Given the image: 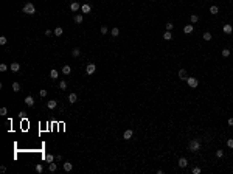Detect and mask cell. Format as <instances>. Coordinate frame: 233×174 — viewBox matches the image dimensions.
Masks as SVG:
<instances>
[{"mask_svg":"<svg viewBox=\"0 0 233 174\" xmlns=\"http://www.w3.org/2000/svg\"><path fill=\"white\" fill-rule=\"evenodd\" d=\"M163 39H165V41H171V39H173V34H171V31H166V33L163 34Z\"/></svg>","mask_w":233,"mask_h":174,"instance_id":"obj_23","label":"cell"},{"mask_svg":"<svg viewBox=\"0 0 233 174\" xmlns=\"http://www.w3.org/2000/svg\"><path fill=\"white\" fill-rule=\"evenodd\" d=\"M179 78H180V79H186V78H188V76H186V70H185V68H180V70H179Z\"/></svg>","mask_w":233,"mask_h":174,"instance_id":"obj_14","label":"cell"},{"mask_svg":"<svg viewBox=\"0 0 233 174\" xmlns=\"http://www.w3.org/2000/svg\"><path fill=\"white\" fill-rule=\"evenodd\" d=\"M22 13H25V14H34L36 13V8H34V5L31 3V2H28V3H25L23 5V8H22Z\"/></svg>","mask_w":233,"mask_h":174,"instance_id":"obj_2","label":"cell"},{"mask_svg":"<svg viewBox=\"0 0 233 174\" xmlns=\"http://www.w3.org/2000/svg\"><path fill=\"white\" fill-rule=\"evenodd\" d=\"M56 170H58V166H56V163H55V162L48 163V171H50V173H55Z\"/></svg>","mask_w":233,"mask_h":174,"instance_id":"obj_17","label":"cell"},{"mask_svg":"<svg viewBox=\"0 0 233 174\" xmlns=\"http://www.w3.org/2000/svg\"><path fill=\"white\" fill-rule=\"evenodd\" d=\"M229 126H233V118H229Z\"/></svg>","mask_w":233,"mask_h":174,"instance_id":"obj_43","label":"cell"},{"mask_svg":"<svg viewBox=\"0 0 233 174\" xmlns=\"http://www.w3.org/2000/svg\"><path fill=\"white\" fill-rule=\"evenodd\" d=\"M190 20H191V22H193V23H196V22H199V16H197V14H193V16H191V17H190Z\"/></svg>","mask_w":233,"mask_h":174,"instance_id":"obj_27","label":"cell"},{"mask_svg":"<svg viewBox=\"0 0 233 174\" xmlns=\"http://www.w3.org/2000/svg\"><path fill=\"white\" fill-rule=\"evenodd\" d=\"M42 171H44V166H42L41 163H39V165H36V173H42Z\"/></svg>","mask_w":233,"mask_h":174,"instance_id":"obj_34","label":"cell"},{"mask_svg":"<svg viewBox=\"0 0 233 174\" xmlns=\"http://www.w3.org/2000/svg\"><path fill=\"white\" fill-rule=\"evenodd\" d=\"M25 104H26V106H30V107H31V106H34V98L31 95H28L25 98Z\"/></svg>","mask_w":233,"mask_h":174,"instance_id":"obj_8","label":"cell"},{"mask_svg":"<svg viewBox=\"0 0 233 174\" xmlns=\"http://www.w3.org/2000/svg\"><path fill=\"white\" fill-rule=\"evenodd\" d=\"M6 41H8L6 36H0V45H5V44H6Z\"/></svg>","mask_w":233,"mask_h":174,"instance_id":"obj_33","label":"cell"},{"mask_svg":"<svg viewBox=\"0 0 233 174\" xmlns=\"http://www.w3.org/2000/svg\"><path fill=\"white\" fill-rule=\"evenodd\" d=\"M68 101H70L72 104H75L78 101V95L76 93H70V95H68Z\"/></svg>","mask_w":233,"mask_h":174,"instance_id":"obj_12","label":"cell"},{"mask_svg":"<svg viewBox=\"0 0 233 174\" xmlns=\"http://www.w3.org/2000/svg\"><path fill=\"white\" fill-rule=\"evenodd\" d=\"M79 55H81V50H79V48H73V50H72V56L78 58Z\"/></svg>","mask_w":233,"mask_h":174,"instance_id":"obj_24","label":"cell"},{"mask_svg":"<svg viewBox=\"0 0 233 174\" xmlns=\"http://www.w3.org/2000/svg\"><path fill=\"white\" fill-rule=\"evenodd\" d=\"M227 146H229V148H233V138H229V140H227Z\"/></svg>","mask_w":233,"mask_h":174,"instance_id":"obj_40","label":"cell"},{"mask_svg":"<svg viewBox=\"0 0 233 174\" xmlns=\"http://www.w3.org/2000/svg\"><path fill=\"white\" fill-rule=\"evenodd\" d=\"M202 39H203V41H211V33H208V31H207V33H203V36H202Z\"/></svg>","mask_w":233,"mask_h":174,"instance_id":"obj_25","label":"cell"},{"mask_svg":"<svg viewBox=\"0 0 233 174\" xmlns=\"http://www.w3.org/2000/svg\"><path fill=\"white\" fill-rule=\"evenodd\" d=\"M222 156H224V151H222V149H218V151H216V157H219V159H221Z\"/></svg>","mask_w":233,"mask_h":174,"instance_id":"obj_38","label":"cell"},{"mask_svg":"<svg viewBox=\"0 0 233 174\" xmlns=\"http://www.w3.org/2000/svg\"><path fill=\"white\" fill-rule=\"evenodd\" d=\"M53 160H55V157H53L51 154H47V156H45V162H47V163H51Z\"/></svg>","mask_w":233,"mask_h":174,"instance_id":"obj_26","label":"cell"},{"mask_svg":"<svg viewBox=\"0 0 233 174\" xmlns=\"http://www.w3.org/2000/svg\"><path fill=\"white\" fill-rule=\"evenodd\" d=\"M222 30H224V33H225V34H230V33L233 31V26L227 23V25H224V28H222Z\"/></svg>","mask_w":233,"mask_h":174,"instance_id":"obj_16","label":"cell"},{"mask_svg":"<svg viewBox=\"0 0 233 174\" xmlns=\"http://www.w3.org/2000/svg\"><path fill=\"white\" fill-rule=\"evenodd\" d=\"M9 68H11V72H14V73H16V72L20 70V64H19V62H13L11 65H9Z\"/></svg>","mask_w":233,"mask_h":174,"instance_id":"obj_9","label":"cell"},{"mask_svg":"<svg viewBox=\"0 0 233 174\" xmlns=\"http://www.w3.org/2000/svg\"><path fill=\"white\" fill-rule=\"evenodd\" d=\"M179 166H180V168H186V166H188V160H186L185 157L179 159Z\"/></svg>","mask_w":233,"mask_h":174,"instance_id":"obj_10","label":"cell"},{"mask_svg":"<svg viewBox=\"0 0 233 174\" xmlns=\"http://www.w3.org/2000/svg\"><path fill=\"white\" fill-rule=\"evenodd\" d=\"M13 90H14V92H19V90H20V84H19V82H13Z\"/></svg>","mask_w":233,"mask_h":174,"instance_id":"obj_28","label":"cell"},{"mask_svg":"<svg viewBox=\"0 0 233 174\" xmlns=\"http://www.w3.org/2000/svg\"><path fill=\"white\" fill-rule=\"evenodd\" d=\"M222 56H224V58H229L230 56V50L229 48H224V50H222Z\"/></svg>","mask_w":233,"mask_h":174,"instance_id":"obj_30","label":"cell"},{"mask_svg":"<svg viewBox=\"0 0 233 174\" xmlns=\"http://www.w3.org/2000/svg\"><path fill=\"white\" fill-rule=\"evenodd\" d=\"M72 170H73V165H72L70 162H65V163H64V171H67V173H70Z\"/></svg>","mask_w":233,"mask_h":174,"instance_id":"obj_13","label":"cell"},{"mask_svg":"<svg viewBox=\"0 0 233 174\" xmlns=\"http://www.w3.org/2000/svg\"><path fill=\"white\" fill-rule=\"evenodd\" d=\"M200 171H202V170H200L199 166H194V168H193V170H191V173H193V174H199Z\"/></svg>","mask_w":233,"mask_h":174,"instance_id":"obj_32","label":"cell"},{"mask_svg":"<svg viewBox=\"0 0 233 174\" xmlns=\"http://www.w3.org/2000/svg\"><path fill=\"white\" fill-rule=\"evenodd\" d=\"M186 82H188V85L191 89H196L197 85H199V81H197L194 76H188V78H186Z\"/></svg>","mask_w":233,"mask_h":174,"instance_id":"obj_3","label":"cell"},{"mask_svg":"<svg viewBox=\"0 0 233 174\" xmlns=\"http://www.w3.org/2000/svg\"><path fill=\"white\" fill-rule=\"evenodd\" d=\"M219 13V8L216 6V5H213V6H210V14H213V16H216Z\"/></svg>","mask_w":233,"mask_h":174,"instance_id":"obj_18","label":"cell"},{"mask_svg":"<svg viewBox=\"0 0 233 174\" xmlns=\"http://www.w3.org/2000/svg\"><path fill=\"white\" fill-rule=\"evenodd\" d=\"M56 106H58V101H55V100H50V101L47 103V107H48V109H55Z\"/></svg>","mask_w":233,"mask_h":174,"instance_id":"obj_15","label":"cell"},{"mask_svg":"<svg viewBox=\"0 0 233 174\" xmlns=\"http://www.w3.org/2000/svg\"><path fill=\"white\" fill-rule=\"evenodd\" d=\"M53 33H55V36H58V37H59V36H62V34H64V30L61 28V26H58V28H56V30L53 31Z\"/></svg>","mask_w":233,"mask_h":174,"instance_id":"obj_22","label":"cell"},{"mask_svg":"<svg viewBox=\"0 0 233 174\" xmlns=\"http://www.w3.org/2000/svg\"><path fill=\"white\" fill-rule=\"evenodd\" d=\"M50 78H51V79H58V78H59V72L56 70V68H53V70L50 72Z\"/></svg>","mask_w":233,"mask_h":174,"instance_id":"obj_11","label":"cell"},{"mask_svg":"<svg viewBox=\"0 0 233 174\" xmlns=\"http://www.w3.org/2000/svg\"><path fill=\"white\" fill-rule=\"evenodd\" d=\"M132 135H134V131L132 129H127V131H124V134H123V138H124V140H131Z\"/></svg>","mask_w":233,"mask_h":174,"instance_id":"obj_6","label":"cell"},{"mask_svg":"<svg viewBox=\"0 0 233 174\" xmlns=\"http://www.w3.org/2000/svg\"><path fill=\"white\" fill-rule=\"evenodd\" d=\"M81 11L84 13V14H89V13L92 11V6H90L89 3H82L81 5Z\"/></svg>","mask_w":233,"mask_h":174,"instance_id":"obj_5","label":"cell"},{"mask_svg":"<svg viewBox=\"0 0 233 174\" xmlns=\"http://www.w3.org/2000/svg\"><path fill=\"white\" fill-rule=\"evenodd\" d=\"M51 34V30H45V36H50Z\"/></svg>","mask_w":233,"mask_h":174,"instance_id":"obj_42","label":"cell"},{"mask_svg":"<svg viewBox=\"0 0 233 174\" xmlns=\"http://www.w3.org/2000/svg\"><path fill=\"white\" fill-rule=\"evenodd\" d=\"M165 26H166V31H171V30H173V28H174V25H173V23H171V22H168V23H166V25H165Z\"/></svg>","mask_w":233,"mask_h":174,"instance_id":"obj_35","label":"cell"},{"mask_svg":"<svg viewBox=\"0 0 233 174\" xmlns=\"http://www.w3.org/2000/svg\"><path fill=\"white\" fill-rule=\"evenodd\" d=\"M183 33H185V34L193 33V25H185V26H183Z\"/></svg>","mask_w":233,"mask_h":174,"instance_id":"obj_21","label":"cell"},{"mask_svg":"<svg viewBox=\"0 0 233 174\" xmlns=\"http://www.w3.org/2000/svg\"><path fill=\"white\" fill-rule=\"evenodd\" d=\"M95 70H96V65H95V64H89V65L85 67V73H87V75H93V73H95Z\"/></svg>","mask_w":233,"mask_h":174,"instance_id":"obj_4","label":"cell"},{"mask_svg":"<svg viewBox=\"0 0 233 174\" xmlns=\"http://www.w3.org/2000/svg\"><path fill=\"white\" fill-rule=\"evenodd\" d=\"M73 20H75L76 23H82V20H84V17H82V14H76V16L73 17Z\"/></svg>","mask_w":233,"mask_h":174,"instance_id":"obj_20","label":"cell"},{"mask_svg":"<svg viewBox=\"0 0 233 174\" xmlns=\"http://www.w3.org/2000/svg\"><path fill=\"white\" fill-rule=\"evenodd\" d=\"M70 9H72L73 13H76L78 9H81V5L78 3V2H72V3H70Z\"/></svg>","mask_w":233,"mask_h":174,"instance_id":"obj_7","label":"cell"},{"mask_svg":"<svg viewBox=\"0 0 233 174\" xmlns=\"http://www.w3.org/2000/svg\"><path fill=\"white\" fill-rule=\"evenodd\" d=\"M8 114V109L6 107H2V109H0V115H6Z\"/></svg>","mask_w":233,"mask_h":174,"instance_id":"obj_39","label":"cell"},{"mask_svg":"<svg viewBox=\"0 0 233 174\" xmlns=\"http://www.w3.org/2000/svg\"><path fill=\"white\" fill-rule=\"evenodd\" d=\"M39 95H41L42 98H45V96H47V90H45V89H42L41 92H39Z\"/></svg>","mask_w":233,"mask_h":174,"instance_id":"obj_41","label":"cell"},{"mask_svg":"<svg viewBox=\"0 0 233 174\" xmlns=\"http://www.w3.org/2000/svg\"><path fill=\"white\" fill-rule=\"evenodd\" d=\"M199 149H200V140H199V138H193V140H190V143H188V151L196 152V151H199Z\"/></svg>","mask_w":233,"mask_h":174,"instance_id":"obj_1","label":"cell"},{"mask_svg":"<svg viewBox=\"0 0 233 174\" xmlns=\"http://www.w3.org/2000/svg\"><path fill=\"white\" fill-rule=\"evenodd\" d=\"M62 73L64 75H70L72 73V67L70 65H64L62 67Z\"/></svg>","mask_w":233,"mask_h":174,"instance_id":"obj_19","label":"cell"},{"mask_svg":"<svg viewBox=\"0 0 233 174\" xmlns=\"http://www.w3.org/2000/svg\"><path fill=\"white\" fill-rule=\"evenodd\" d=\"M110 34H112V36H114V37H117V36H118V34H120V30H118V28H112Z\"/></svg>","mask_w":233,"mask_h":174,"instance_id":"obj_29","label":"cell"},{"mask_svg":"<svg viewBox=\"0 0 233 174\" xmlns=\"http://www.w3.org/2000/svg\"><path fill=\"white\" fill-rule=\"evenodd\" d=\"M6 70H8L6 64H0V72H6Z\"/></svg>","mask_w":233,"mask_h":174,"instance_id":"obj_36","label":"cell"},{"mask_svg":"<svg viewBox=\"0 0 233 174\" xmlns=\"http://www.w3.org/2000/svg\"><path fill=\"white\" fill-rule=\"evenodd\" d=\"M107 31H109V28H107L106 25H103V26H101V34H106Z\"/></svg>","mask_w":233,"mask_h":174,"instance_id":"obj_37","label":"cell"},{"mask_svg":"<svg viewBox=\"0 0 233 174\" xmlns=\"http://www.w3.org/2000/svg\"><path fill=\"white\" fill-rule=\"evenodd\" d=\"M59 89H61V90H65V89H67V82H65V81H61V82H59Z\"/></svg>","mask_w":233,"mask_h":174,"instance_id":"obj_31","label":"cell"}]
</instances>
